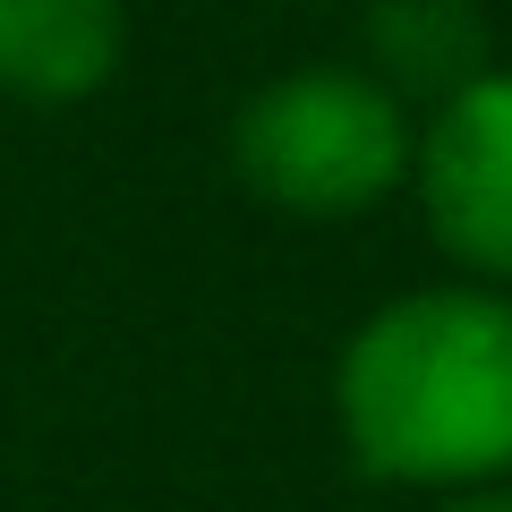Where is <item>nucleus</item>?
<instances>
[{"mask_svg": "<svg viewBox=\"0 0 512 512\" xmlns=\"http://www.w3.org/2000/svg\"><path fill=\"white\" fill-rule=\"evenodd\" d=\"M333 427L359 478L461 495L512 478V291L427 282L367 308L333 359Z\"/></svg>", "mask_w": 512, "mask_h": 512, "instance_id": "1", "label": "nucleus"}, {"mask_svg": "<svg viewBox=\"0 0 512 512\" xmlns=\"http://www.w3.org/2000/svg\"><path fill=\"white\" fill-rule=\"evenodd\" d=\"M419 120L376 69L308 60L282 69L231 111V171L256 205L291 222H359L410 188Z\"/></svg>", "mask_w": 512, "mask_h": 512, "instance_id": "2", "label": "nucleus"}, {"mask_svg": "<svg viewBox=\"0 0 512 512\" xmlns=\"http://www.w3.org/2000/svg\"><path fill=\"white\" fill-rule=\"evenodd\" d=\"M410 197L461 282L512 291V69H478L436 94L410 154Z\"/></svg>", "mask_w": 512, "mask_h": 512, "instance_id": "3", "label": "nucleus"}, {"mask_svg": "<svg viewBox=\"0 0 512 512\" xmlns=\"http://www.w3.org/2000/svg\"><path fill=\"white\" fill-rule=\"evenodd\" d=\"M128 9L120 0H0V94L69 111L120 77Z\"/></svg>", "mask_w": 512, "mask_h": 512, "instance_id": "4", "label": "nucleus"}, {"mask_svg": "<svg viewBox=\"0 0 512 512\" xmlns=\"http://www.w3.org/2000/svg\"><path fill=\"white\" fill-rule=\"evenodd\" d=\"M427 512H512V478H504V487H461V495H436Z\"/></svg>", "mask_w": 512, "mask_h": 512, "instance_id": "5", "label": "nucleus"}]
</instances>
